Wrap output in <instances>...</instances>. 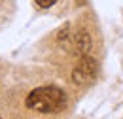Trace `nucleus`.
<instances>
[{
	"label": "nucleus",
	"instance_id": "nucleus-3",
	"mask_svg": "<svg viewBox=\"0 0 123 119\" xmlns=\"http://www.w3.org/2000/svg\"><path fill=\"white\" fill-rule=\"evenodd\" d=\"M70 49H74L80 55H87V51L91 49V38H89V34L87 32H76V34H72Z\"/></svg>",
	"mask_w": 123,
	"mask_h": 119
},
{
	"label": "nucleus",
	"instance_id": "nucleus-1",
	"mask_svg": "<svg viewBox=\"0 0 123 119\" xmlns=\"http://www.w3.org/2000/svg\"><path fill=\"white\" fill-rule=\"evenodd\" d=\"M27 108L38 113H59L66 108V95L53 85L38 87L27 96Z\"/></svg>",
	"mask_w": 123,
	"mask_h": 119
},
{
	"label": "nucleus",
	"instance_id": "nucleus-4",
	"mask_svg": "<svg viewBox=\"0 0 123 119\" xmlns=\"http://www.w3.org/2000/svg\"><path fill=\"white\" fill-rule=\"evenodd\" d=\"M55 2H57V0H36V4H38L40 8H51Z\"/></svg>",
	"mask_w": 123,
	"mask_h": 119
},
{
	"label": "nucleus",
	"instance_id": "nucleus-2",
	"mask_svg": "<svg viewBox=\"0 0 123 119\" xmlns=\"http://www.w3.org/2000/svg\"><path fill=\"white\" fill-rule=\"evenodd\" d=\"M97 76V62L87 57V55H81V60L76 64V68L72 70V81L74 83H91Z\"/></svg>",
	"mask_w": 123,
	"mask_h": 119
}]
</instances>
